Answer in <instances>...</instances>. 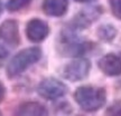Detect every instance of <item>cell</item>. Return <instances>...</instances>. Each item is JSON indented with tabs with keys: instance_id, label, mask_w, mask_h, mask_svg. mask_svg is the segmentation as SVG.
Returning <instances> with one entry per match:
<instances>
[{
	"instance_id": "cell-14",
	"label": "cell",
	"mask_w": 121,
	"mask_h": 116,
	"mask_svg": "<svg viewBox=\"0 0 121 116\" xmlns=\"http://www.w3.org/2000/svg\"><path fill=\"white\" fill-rule=\"evenodd\" d=\"M4 94H6V88H4V86L2 85V83L0 82V102L4 99Z\"/></svg>"
},
{
	"instance_id": "cell-15",
	"label": "cell",
	"mask_w": 121,
	"mask_h": 116,
	"mask_svg": "<svg viewBox=\"0 0 121 116\" xmlns=\"http://www.w3.org/2000/svg\"><path fill=\"white\" fill-rule=\"evenodd\" d=\"M75 1H78V2H89L91 0H75Z\"/></svg>"
},
{
	"instance_id": "cell-4",
	"label": "cell",
	"mask_w": 121,
	"mask_h": 116,
	"mask_svg": "<svg viewBox=\"0 0 121 116\" xmlns=\"http://www.w3.org/2000/svg\"><path fill=\"white\" fill-rule=\"evenodd\" d=\"M91 63L85 58H78L64 66L62 75L65 79L69 82H78L87 76L90 72Z\"/></svg>"
},
{
	"instance_id": "cell-13",
	"label": "cell",
	"mask_w": 121,
	"mask_h": 116,
	"mask_svg": "<svg viewBox=\"0 0 121 116\" xmlns=\"http://www.w3.org/2000/svg\"><path fill=\"white\" fill-rule=\"evenodd\" d=\"M108 116H121V100H117L108 108Z\"/></svg>"
},
{
	"instance_id": "cell-3",
	"label": "cell",
	"mask_w": 121,
	"mask_h": 116,
	"mask_svg": "<svg viewBox=\"0 0 121 116\" xmlns=\"http://www.w3.org/2000/svg\"><path fill=\"white\" fill-rule=\"evenodd\" d=\"M18 24L15 20H6L0 25V59L6 58L19 45Z\"/></svg>"
},
{
	"instance_id": "cell-8",
	"label": "cell",
	"mask_w": 121,
	"mask_h": 116,
	"mask_svg": "<svg viewBox=\"0 0 121 116\" xmlns=\"http://www.w3.org/2000/svg\"><path fill=\"white\" fill-rule=\"evenodd\" d=\"M47 108L38 102H26L18 106L16 116H47Z\"/></svg>"
},
{
	"instance_id": "cell-17",
	"label": "cell",
	"mask_w": 121,
	"mask_h": 116,
	"mask_svg": "<svg viewBox=\"0 0 121 116\" xmlns=\"http://www.w3.org/2000/svg\"><path fill=\"white\" fill-rule=\"evenodd\" d=\"M0 116H1V113H0Z\"/></svg>"
},
{
	"instance_id": "cell-16",
	"label": "cell",
	"mask_w": 121,
	"mask_h": 116,
	"mask_svg": "<svg viewBox=\"0 0 121 116\" xmlns=\"http://www.w3.org/2000/svg\"><path fill=\"white\" fill-rule=\"evenodd\" d=\"M2 11V2H1V0H0V13Z\"/></svg>"
},
{
	"instance_id": "cell-9",
	"label": "cell",
	"mask_w": 121,
	"mask_h": 116,
	"mask_svg": "<svg viewBox=\"0 0 121 116\" xmlns=\"http://www.w3.org/2000/svg\"><path fill=\"white\" fill-rule=\"evenodd\" d=\"M69 8V0H44L43 10L47 16L62 17Z\"/></svg>"
},
{
	"instance_id": "cell-1",
	"label": "cell",
	"mask_w": 121,
	"mask_h": 116,
	"mask_svg": "<svg viewBox=\"0 0 121 116\" xmlns=\"http://www.w3.org/2000/svg\"><path fill=\"white\" fill-rule=\"evenodd\" d=\"M74 99L85 112H95L102 107L107 100V93L102 87L81 86L74 93Z\"/></svg>"
},
{
	"instance_id": "cell-10",
	"label": "cell",
	"mask_w": 121,
	"mask_h": 116,
	"mask_svg": "<svg viewBox=\"0 0 121 116\" xmlns=\"http://www.w3.org/2000/svg\"><path fill=\"white\" fill-rule=\"evenodd\" d=\"M116 34H117V30L114 27H112L111 25H104V26H101L99 28V31H98V35L99 37L104 41H111L114 37H116Z\"/></svg>"
},
{
	"instance_id": "cell-6",
	"label": "cell",
	"mask_w": 121,
	"mask_h": 116,
	"mask_svg": "<svg viewBox=\"0 0 121 116\" xmlns=\"http://www.w3.org/2000/svg\"><path fill=\"white\" fill-rule=\"evenodd\" d=\"M48 25L40 19H31L26 26V35L30 41H43L48 36Z\"/></svg>"
},
{
	"instance_id": "cell-2",
	"label": "cell",
	"mask_w": 121,
	"mask_h": 116,
	"mask_svg": "<svg viewBox=\"0 0 121 116\" xmlns=\"http://www.w3.org/2000/svg\"><path fill=\"white\" fill-rule=\"evenodd\" d=\"M42 57V50L38 47H30L19 52L11 58L7 66V75L10 78L24 73L29 66L37 63Z\"/></svg>"
},
{
	"instance_id": "cell-7",
	"label": "cell",
	"mask_w": 121,
	"mask_h": 116,
	"mask_svg": "<svg viewBox=\"0 0 121 116\" xmlns=\"http://www.w3.org/2000/svg\"><path fill=\"white\" fill-rule=\"evenodd\" d=\"M99 68L107 76L121 75V58L116 54H108L99 60Z\"/></svg>"
},
{
	"instance_id": "cell-12",
	"label": "cell",
	"mask_w": 121,
	"mask_h": 116,
	"mask_svg": "<svg viewBox=\"0 0 121 116\" xmlns=\"http://www.w3.org/2000/svg\"><path fill=\"white\" fill-rule=\"evenodd\" d=\"M109 4L113 16L118 19H121V0H109Z\"/></svg>"
},
{
	"instance_id": "cell-5",
	"label": "cell",
	"mask_w": 121,
	"mask_h": 116,
	"mask_svg": "<svg viewBox=\"0 0 121 116\" xmlns=\"http://www.w3.org/2000/svg\"><path fill=\"white\" fill-rule=\"evenodd\" d=\"M37 92L43 98L48 100H55L66 94L67 87L55 78H46L39 83Z\"/></svg>"
},
{
	"instance_id": "cell-11",
	"label": "cell",
	"mask_w": 121,
	"mask_h": 116,
	"mask_svg": "<svg viewBox=\"0 0 121 116\" xmlns=\"http://www.w3.org/2000/svg\"><path fill=\"white\" fill-rule=\"evenodd\" d=\"M31 1L33 0H9L6 7H7L8 11L13 12V11H18V10H22V8L27 7Z\"/></svg>"
}]
</instances>
